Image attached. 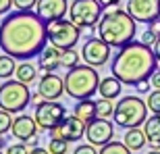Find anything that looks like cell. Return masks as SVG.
Wrapping results in <instances>:
<instances>
[{"mask_svg":"<svg viewBox=\"0 0 160 154\" xmlns=\"http://www.w3.org/2000/svg\"><path fill=\"white\" fill-rule=\"evenodd\" d=\"M38 92L44 100H58L65 92V79H60L54 73H44V77L38 81Z\"/></svg>","mask_w":160,"mask_h":154,"instance_id":"cell-15","label":"cell"},{"mask_svg":"<svg viewBox=\"0 0 160 154\" xmlns=\"http://www.w3.org/2000/svg\"><path fill=\"white\" fill-rule=\"evenodd\" d=\"M65 115H67V110H65V106H62L60 102H56V100H42L36 106V115H33V117H36L40 129L52 131V129H56V127L65 121Z\"/></svg>","mask_w":160,"mask_h":154,"instance_id":"cell-9","label":"cell"},{"mask_svg":"<svg viewBox=\"0 0 160 154\" xmlns=\"http://www.w3.org/2000/svg\"><path fill=\"white\" fill-rule=\"evenodd\" d=\"M150 81H152V85H154V90H160V67L156 69L154 73H152V77H150Z\"/></svg>","mask_w":160,"mask_h":154,"instance_id":"cell-34","label":"cell"},{"mask_svg":"<svg viewBox=\"0 0 160 154\" xmlns=\"http://www.w3.org/2000/svg\"><path fill=\"white\" fill-rule=\"evenodd\" d=\"M96 108H98V117H102V119H108V117L114 115V104H112V100H108V98L96 100Z\"/></svg>","mask_w":160,"mask_h":154,"instance_id":"cell-27","label":"cell"},{"mask_svg":"<svg viewBox=\"0 0 160 154\" xmlns=\"http://www.w3.org/2000/svg\"><path fill=\"white\" fill-rule=\"evenodd\" d=\"M4 154H29V146H27L25 142H21V144H12V146H8V148H6Z\"/></svg>","mask_w":160,"mask_h":154,"instance_id":"cell-31","label":"cell"},{"mask_svg":"<svg viewBox=\"0 0 160 154\" xmlns=\"http://www.w3.org/2000/svg\"><path fill=\"white\" fill-rule=\"evenodd\" d=\"M148 27H150L152 31H156V33L160 36V17H158V19H154V21H152V23H150Z\"/></svg>","mask_w":160,"mask_h":154,"instance_id":"cell-37","label":"cell"},{"mask_svg":"<svg viewBox=\"0 0 160 154\" xmlns=\"http://www.w3.org/2000/svg\"><path fill=\"white\" fill-rule=\"evenodd\" d=\"M11 6H15L12 0H0V15H6V13L11 11Z\"/></svg>","mask_w":160,"mask_h":154,"instance_id":"cell-35","label":"cell"},{"mask_svg":"<svg viewBox=\"0 0 160 154\" xmlns=\"http://www.w3.org/2000/svg\"><path fill=\"white\" fill-rule=\"evenodd\" d=\"M100 88V77L96 67L92 65H77L69 69V73L65 75V92L69 98L75 100H85L98 92Z\"/></svg>","mask_w":160,"mask_h":154,"instance_id":"cell-4","label":"cell"},{"mask_svg":"<svg viewBox=\"0 0 160 154\" xmlns=\"http://www.w3.org/2000/svg\"><path fill=\"white\" fill-rule=\"evenodd\" d=\"M79 65V52L75 48H67V50H60V67L62 69H73V67Z\"/></svg>","mask_w":160,"mask_h":154,"instance_id":"cell-24","label":"cell"},{"mask_svg":"<svg viewBox=\"0 0 160 154\" xmlns=\"http://www.w3.org/2000/svg\"><path fill=\"white\" fill-rule=\"evenodd\" d=\"M2 144H4V140H2V136H0V146H2Z\"/></svg>","mask_w":160,"mask_h":154,"instance_id":"cell-42","label":"cell"},{"mask_svg":"<svg viewBox=\"0 0 160 154\" xmlns=\"http://www.w3.org/2000/svg\"><path fill=\"white\" fill-rule=\"evenodd\" d=\"M29 154H52V152L46 148H33V150H29Z\"/></svg>","mask_w":160,"mask_h":154,"instance_id":"cell-39","label":"cell"},{"mask_svg":"<svg viewBox=\"0 0 160 154\" xmlns=\"http://www.w3.org/2000/svg\"><path fill=\"white\" fill-rule=\"evenodd\" d=\"M85 137H88L89 144L94 146H104V144L112 142L114 137V125L108 121V119H102V117H96L94 121L88 123V129H85Z\"/></svg>","mask_w":160,"mask_h":154,"instance_id":"cell-12","label":"cell"},{"mask_svg":"<svg viewBox=\"0 0 160 154\" xmlns=\"http://www.w3.org/2000/svg\"><path fill=\"white\" fill-rule=\"evenodd\" d=\"M127 11L137 23L150 25L160 17V0H127Z\"/></svg>","mask_w":160,"mask_h":154,"instance_id":"cell-11","label":"cell"},{"mask_svg":"<svg viewBox=\"0 0 160 154\" xmlns=\"http://www.w3.org/2000/svg\"><path fill=\"white\" fill-rule=\"evenodd\" d=\"M38 67H40L44 73H54L60 67V48L56 46H46L38 56Z\"/></svg>","mask_w":160,"mask_h":154,"instance_id":"cell-17","label":"cell"},{"mask_svg":"<svg viewBox=\"0 0 160 154\" xmlns=\"http://www.w3.org/2000/svg\"><path fill=\"white\" fill-rule=\"evenodd\" d=\"M150 85H152V81H150V79H143V81L135 83V88H137V92H148V90H150Z\"/></svg>","mask_w":160,"mask_h":154,"instance_id":"cell-36","label":"cell"},{"mask_svg":"<svg viewBox=\"0 0 160 154\" xmlns=\"http://www.w3.org/2000/svg\"><path fill=\"white\" fill-rule=\"evenodd\" d=\"M158 38H160L158 33H156V31H152V29L148 27V31H143L142 42H143V44H148V46H152V48H154V44L158 42Z\"/></svg>","mask_w":160,"mask_h":154,"instance_id":"cell-32","label":"cell"},{"mask_svg":"<svg viewBox=\"0 0 160 154\" xmlns=\"http://www.w3.org/2000/svg\"><path fill=\"white\" fill-rule=\"evenodd\" d=\"M73 115H75V117H79L81 121H85V123L94 121V119L98 117L96 100H92V98H85V100H77V104H75V108H73Z\"/></svg>","mask_w":160,"mask_h":154,"instance_id":"cell-20","label":"cell"},{"mask_svg":"<svg viewBox=\"0 0 160 154\" xmlns=\"http://www.w3.org/2000/svg\"><path fill=\"white\" fill-rule=\"evenodd\" d=\"M137 33V21L129 15V11L123 8H114L102 15L100 23H98V36L110 44L112 48H123L129 42L135 40Z\"/></svg>","mask_w":160,"mask_h":154,"instance_id":"cell-3","label":"cell"},{"mask_svg":"<svg viewBox=\"0 0 160 154\" xmlns=\"http://www.w3.org/2000/svg\"><path fill=\"white\" fill-rule=\"evenodd\" d=\"M143 131H146V137H148L150 146L152 148H160V113H154L152 117L146 119Z\"/></svg>","mask_w":160,"mask_h":154,"instance_id":"cell-19","label":"cell"},{"mask_svg":"<svg viewBox=\"0 0 160 154\" xmlns=\"http://www.w3.org/2000/svg\"><path fill=\"white\" fill-rule=\"evenodd\" d=\"M148 154H160V148H154V150H150Z\"/></svg>","mask_w":160,"mask_h":154,"instance_id":"cell-41","label":"cell"},{"mask_svg":"<svg viewBox=\"0 0 160 154\" xmlns=\"http://www.w3.org/2000/svg\"><path fill=\"white\" fill-rule=\"evenodd\" d=\"M154 54H156V59H158V65H160V38H158V42L154 44Z\"/></svg>","mask_w":160,"mask_h":154,"instance_id":"cell-40","label":"cell"},{"mask_svg":"<svg viewBox=\"0 0 160 154\" xmlns=\"http://www.w3.org/2000/svg\"><path fill=\"white\" fill-rule=\"evenodd\" d=\"M158 69V59L154 54V48L139 42H129L127 46L119 48L110 63V71L117 75L123 83L135 85V83L150 79L152 73Z\"/></svg>","mask_w":160,"mask_h":154,"instance_id":"cell-2","label":"cell"},{"mask_svg":"<svg viewBox=\"0 0 160 154\" xmlns=\"http://www.w3.org/2000/svg\"><path fill=\"white\" fill-rule=\"evenodd\" d=\"M146 104H148L150 113H160V90L150 92V94H148V100H146Z\"/></svg>","mask_w":160,"mask_h":154,"instance_id":"cell-29","label":"cell"},{"mask_svg":"<svg viewBox=\"0 0 160 154\" xmlns=\"http://www.w3.org/2000/svg\"><path fill=\"white\" fill-rule=\"evenodd\" d=\"M67 11H69L67 0H38V6H36V13L46 23H52L56 19H65Z\"/></svg>","mask_w":160,"mask_h":154,"instance_id":"cell-14","label":"cell"},{"mask_svg":"<svg viewBox=\"0 0 160 154\" xmlns=\"http://www.w3.org/2000/svg\"><path fill=\"white\" fill-rule=\"evenodd\" d=\"M81 29L73 23L71 19H56L52 23H48V42L52 46L67 50V48H75V44L79 42Z\"/></svg>","mask_w":160,"mask_h":154,"instance_id":"cell-7","label":"cell"},{"mask_svg":"<svg viewBox=\"0 0 160 154\" xmlns=\"http://www.w3.org/2000/svg\"><path fill=\"white\" fill-rule=\"evenodd\" d=\"M17 11H33L38 6V0H12Z\"/></svg>","mask_w":160,"mask_h":154,"instance_id":"cell-30","label":"cell"},{"mask_svg":"<svg viewBox=\"0 0 160 154\" xmlns=\"http://www.w3.org/2000/svg\"><path fill=\"white\" fill-rule=\"evenodd\" d=\"M38 127L40 125H38L36 117H31V115H19V117L12 119L11 133L17 137L19 142H27L33 136H38Z\"/></svg>","mask_w":160,"mask_h":154,"instance_id":"cell-16","label":"cell"},{"mask_svg":"<svg viewBox=\"0 0 160 154\" xmlns=\"http://www.w3.org/2000/svg\"><path fill=\"white\" fill-rule=\"evenodd\" d=\"M48 150H50L52 154H67L69 142H67L65 137H60V136H52L50 142H48Z\"/></svg>","mask_w":160,"mask_h":154,"instance_id":"cell-26","label":"cell"},{"mask_svg":"<svg viewBox=\"0 0 160 154\" xmlns=\"http://www.w3.org/2000/svg\"><path fill=\"white\" fill-rule=\"evenodd\" d=\"M121 90H123V81H121L117 75H110V77H104V79H100L98 94H100L102 98H108V100H112V98L121 96Z\"/></svg>","mask_w":160,"mask_h":154,"instance_id":"cell-18","label":"cell"},{"mask_svg":"<svg viewBox=\"0 0 160 154\" xmlns=\"http://www.w3.org/2000/svg\"><path fill=\"white\" fill-rule=\"evenodd\" d=\"M125 144H127V148H131L133 152L135 150H142L143 146H146V142H148V137H146V131H143V127L139 129V127H129V129L125 131Z\"/></svg>","mask_w":160,"mask_h":154,"instance_id":"cell-21","label":"cell"},{"mask_svg":"<svg viewBox=\"0 0 160 154\" xmlns=\"http://www.w3.org/2000/svg\"><path fill=\"white\" fill-rule=\"evenodd\" d=\"M31 102V92L23 81H4L0 85V108L8 113H23Z\"/></svg>","mask_w":160,"mask_h":154,"instance_id":"cell-6","label":"cell"},{"mask_svg":"<svg viewBox=\"0 0 160 154\" xmlns=\"http://www.w3.org/2000/svg\"><path fill=\"white\" fill-rule=\"evenodd\" d=\"M133 150L127 148V144L125 142H117V140H112V142L104 144L100 148V154H131Z\"/></svg>","mask_w":160,"mask_h":154,"instance_id":"cell-25","label":"cell"},{"mask_svg":"<svg viewBox=\"0 0 160 154\" xmlns=\"http://www.w3.org/2000/svg\"><path fill=\"white\" fill-rule=\"evenodd\" d=\"M48 42V23L33 11H15L0 23V48L17 60L40 56Z\"/></svg>","mask_w":160,"mask_h":154,"instance_id":"cell-1","label":"cell"},{"mask_svg":"<svg viewBox=\"0 0 160 154\" xmlns=\"http://www.w3.org/2000/svg\"><path fill=\"white\" fill-rule=\"evenodd\" d=\"M98 2H100L102 6H104V8H108V6H117L121 2V0H98Z\"/></svg>","mask_w":160,"mask_h":154,"instance_id":"cell-38","label":"cell"},{"mask_svg":"<svg viewBox=\"0 0 160 154\" xmlns=\"http://www.w3.org/2000/svg\"><path fill=\"white\" fill-rule=\"evenodd\" d=\"M148 104L146 100L137 98V96H125L121 98L117 104H114V123L123 127V129H129V127H139V125L146 123L148 119Z\"/></svg>","mask_w":160,"mask_h":154,"instance_id":"cell-5","label":"cell"},{"mask_svg":"<svg viewBox=\"0 0 160 154\" xmlns=\"http://www.w3.org/2000/svg\"><path fill=\"white\" fill-rule=\"evenodd\" d=\"M102 8L104 6L98 0H73V4L69 6V17L79 29L96 27L102 19Z\"/></svg>","mask_w":160,"mask_h":154,"instance_id":"cell-8","label":"cell"},{"mask_svg":"<svg viewBox=\"0 0 160 154\" xmlns=\"http://www.w3.org/2000/svg\"><path fill=\"white\" fill-rule=\"evenodd\" d=\"M12 113H8V110H4V108H0V136L2 133H6V131H11L12 127Z\"/></svg>","mask_w":160,"mask_h":154,"instance_id":"cell-28","label":"cell"},{"mask_svg":"<svg viewBox=\"0 0 160 154\" xmlns=\"http://www.w3.org/2000/svg\"><path fill=\"white\" fill-rule=\"evenodd\" d=\"M73 154H100V152L94 148V144H81V146L75 148V152H73Z\"/></svg>","mask_w":160,"mask_h":154,"instance_id":"cell-33","label":"cell"},{"mask_svg":"<svg viewBox=\"0 0 160 154\" xmlns=\"http://www.w3.org/2000/svg\"><path fill=\"white\" fill-rule=\"evenodd\" d=\"M0 154H2V152H0Z\"/></svg>","mask_w":160,"mask_h":154,"instance_id":"cell-43","label":"cell"},{"mask_svg":"<svg viewBox=\"0 0 160 154\" xmlns=\"http://www.w3.org/2000/svg\"><path fill=\"white\" fill-rule=\"evenodd\" d=\"M85 129H88V123L81 121L79 117H75V115H71V117H65V121L56 129L50 131V136H60L67 142H79L85 136Z\"/></svg>","mask_w":160,"mask_h":154,"instance_id":"cell-13","label":"cell"},{"mask_svg":"<svg viewBox=\"0 0 160 154\" xmlns=\"http://www.w3.org/2000/svg\"><path fill=\"white\" fill-rule=\"evenodd\" d=\"M17 59H12L11 54H2L0 56V79H11L17 71Z\"/></svg>","mask_w":160,"mask_h":154,"instance_id":"cell-23","label":"cell"},{"mask_svg":"<svg viewBox=\"0 0 160 154\" xmlns=\"http://www.w3.org/2000/svg\"><path fill=\"white\" fill-rule=\"evenodd\" d=\"M110 44L102 40L100 36L98 38H89L81 48V59L85 65H92L96 69H100L102 65H106L108 59H110Z\"/></svg>","mask_w":160,"mask_h":154,"instance_id":"cell-10","label":"cell"},{"mask_svg":"<svg viewBox=\"0 0 160 154\" xmlns=\"http://www.w3.org/2000/svg\"><path fill=\"white\" fill-rule=\"evenodd\" d=\"M15 77H17L19 81H23V83H27V85H29L31 81H36V77H38V67L31 65L29 60H23L21 65H17Z\"/></svg>","mask_w":160,"mask_h":154,"instance_id":"cell-22","label":"cell"}]
</instances>
